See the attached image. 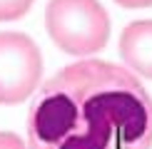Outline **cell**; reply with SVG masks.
I'll return each instance as SVG.
<instances>
[{
	"label": "cell",
	"mask_w": 152,
	"mask_h": 149,
	"mask_svg": "<svg viewBox=\"0 0 152 149\" xmlns=\"http://www.w3.org/2000/svg\"><path fill=\"white\" fill-rule=\"evenodd\" d=\"M30 149H152V97L127 67L80 60L40 85Z\"/></svg>",
	"instance_id": "6da1fadb"
},
{
	"label": "cell",
	"mask_w": 152,
	"mask_h": 149,
	"mask_svg": "<svg viewBox=\"0 0 152 149\" xmlns=\"http://www.w3.org/2000/svg\"><path fill=\"white\" fill-rule=\"evenodd\" d=\"M45 27L50 40L75 57L100 52L110 40V15L100 0H50Z\"/></svg>",
	"instance_id": "7a4b0ae2"
},
{
	"label": "cell",
	"mask_w": 152,
	"mask_h": 149,
	"mask_svg": "<svg viewBox=\"0 0 152 149\" xmlns=\"http://www.w3.org/2000/svg\"><path fill=\"white\" fill-rule=\"evenodd\" d=\"M42 55L25 33H0V104H20L40 90Z\"/></svg>",
	"instance_id": "3957f363"
},
{
	"label": "cell",
	"mask_w": 152,
	"mask_h": 149,
	"mask_svg": "<svg viewBox=\"0 0 152 149\" xmlns=\"http://www.w3.org/2000/svg\"><path fill=\"white\" fill-rule=\"evenodd\" d=\"M120 57L127 70L152 80V20H135L122 30Z\"/></svg>",
	"instance_id": "277c9868"
},
{
	"label": "cell",
	"mask_w": 152,
	"mask_h": 149,
	"mask_svg": "<svg viewBox=\"0 0 152 149\" xmlns=\"http://www.w3.org/2000/svg\"><path fill=\"white\" fill-rule=\"evenodd\" d=\"M35 0H0V22L5 20H18L33 8Z\"/></svg>",
	"instance_id": "5b68a950"
},
{
	"label": "cell",
	"mask_w": 152,
	"mask_h": 149,
	"mask_svg": "<svg viewBox=\"0 0 152 149\" xmlns=\"http://www.w3.org/2000/svg\"><path fill=\"white\" fill-rule=\"evenodd\" d=\"M0 149H25V142L12 132H0Z\"/></svg>",
	"instance_id": "8992f818"
},
{
	"label": "cell",
	"mask_w": 152,
	"mask_h": 149,
	"mask_svg": "<svg viewBox=\"0 0 152 149\" xmlns=\"http://www.w3.org/2000/svg\"><path fill=\"white\" fill-rule=\"evenodd\" d=\"M115 3L122 8H150L152 0H115Z\"/></svg>",
	"instance_id": "52a82bcc"
}]
</instances>
